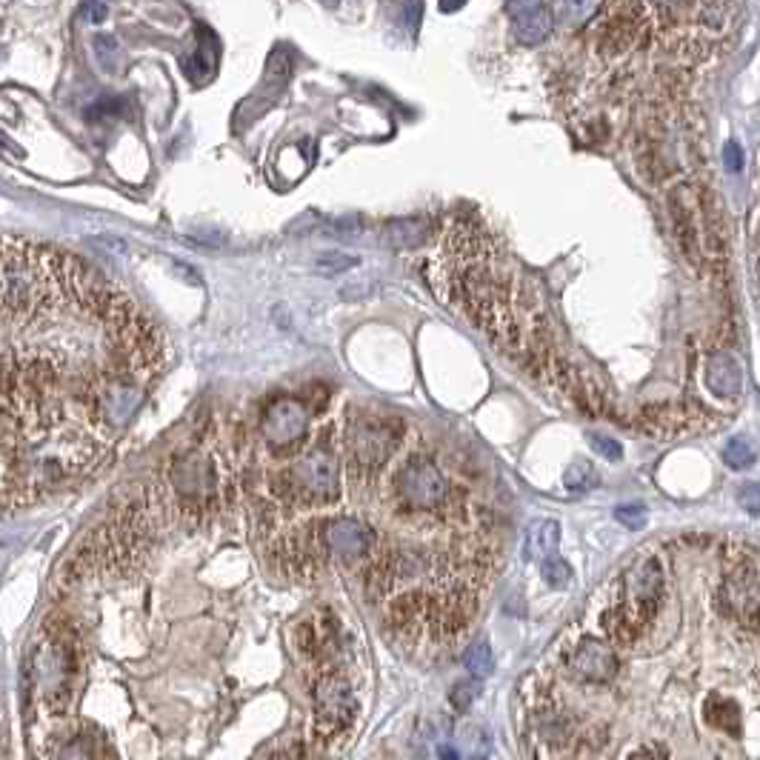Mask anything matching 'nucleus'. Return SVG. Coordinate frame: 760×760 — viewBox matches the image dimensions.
<instances>
[{
	"label": "nucleus",
	"mask_w": 760,
	"mask_h": 760,
	"mask_svg": "<svg viewBox=\"0 0 760 760\" xmlns=\"http://www.w3.org/2000/svg\"><path fill=\"white\" fill-rule=\"evenodd\" d=\"M723 166H726L732 175H738L740 169H743V149H740L735 140H729V143L723 146Z\"/></svg>",
	"instance_id": "nucleus-31"
},
{
	"label": "nucleus",
	"mask_w": 760,
	"mask_h": 760,
	"mask_svg": "<svg viewBox=\"0 0 760 760\" xmlns=\"http://www.w3.org/2000/svg\"><path fill=\"white\" fill-rule=\"evenodd\" d=\"M80 18L89 20V23H103V20L109 18V9H106V3H100V0H86V3L80 6Z\"/></svg>",
	"instance_id": "nucleus-32"
},
{
	"label": "nucleus",
	"mask_w": 760,
	"mask_h": 760,
	"mask_svg": "<svg viewBox=\"0 0 760 760\" xmlns=\"http://www.w3.org/2000/svg\"><path fill=\"white\" fill-rule=\"evenodd\" d=\"M309 429V409L298 398L272 400L260 418V435L275 452H295Z\"/></svg>",
	"instance_id": "nucleus-8"
},
{
	"label": "nucleus",
	"mask_w": 760,
	"mask_h": 760,
	"mask_svg": "<svg viewBox=\"0 0 760 760\" xmlns=\"http://www.w3.org/2000/svg\"><path fill=\"white\" fill-rule=\"evenodd\" d=\"M326 6H338V0H323Z\"/></svg>",
	"instance_id": "nucleus-38"
},
{
	"label": "nucleus",
	"mask_w": 760,
	"mask_h": 760,
	"mask_svg": "<svg viewBox=\"0 0 760 760\" xmlns=\"http://www.w3.org/2000/svg\"><path fill=\"white\" fill-rule=\"evenodd\" d=\"M340 495V463L329 435L323 432L309 449H303L298 458L289 463L283 472V500H298L309 506H323Z\"/></svg>",
	"instance_id": "nucleus-3"
},
{
	"label": "nucleus",
	"mask_w": 760,
	"mask_h": 760,
	"mask_svg": "<svg viewBox=\"0 0 760 760\" xmlns=\"http://www.w3.org/2000/svg\"><path fill=\"white\" fill-rule=\"evenodd\" d=\"M512 20H515V38L520 43H526V46L543 43V40L552 35V29H555V18H552V12L543 3L535 6V9H529V12H520Z\"/></svg>",
	"instance_id": "nucleus-14"
},
{
	"label": "nucleus",
	"mask_w": 760,
	"mask_h": 760,
	"mask_svg": "<svg viewBox=\"0 0 760 760\" xmlns=\"http://www.w3.org/2000/svg\"><path fill=\"white\" fill-rule=\"evenodd\" d=\"M586 438H589V443H592V449H595L598 455H603L606 460H620V455H623V449H620L618 440L606 438V435H598V432H589Z\"/></svg>",
	"instance_id": "nucleus-28"
},
{
	"label": "nucleus",
	"mask_w": 760,
	"mask_h": 760,
	"mask_svg": "<svg viewBox=\"0 0 760 760\" xmlns=\"http://www.w3.org/2000/svg\"><path fill=\"white\" fill-rule=\"evenodd\" d=\"M712 706H718V718H709L718 729H729L732 735H738L740 732V709L735 700H726V698H712L709 700Z\"/></svg>",
	"instance_id": "nucleus-21"
},
{
	"label": "nucleus",
	"mask_w": 760,
	"mask_h": 760,
	"mask_svg": "<svg viewBox=\"0 0 760 760\" xmlns=\"http://www.w3.org/2000/svg\"><path fill=\"white\" fill-rule=\"evenodd\" d=\"M355 266H358V258H349V255H340V252H329V255L318 258V272H323V275H340V272H349Z\"/></svg>",
	"instance_id": "nucleus-26"
},
{
	"label": "nucleus",
	"mask_w": 760,
	"mask_h": 760,
	"mask_svg": "<svg viewBox=\"0 0 760 760\" xmlns=\"http://www.w3.org/2000/svg\"><path fill=\"white\" fill-rule=\"evenodd\" d=\"M723 603L738 615L749 629H755L758 623V569L755 558H746L738 569L723 583Z\"/></svg>",
	"instance_id": "nucleus-9"
},
{
	"label": "nucleus",
	"mask_w": 760,
	"mask_h": 760,
	"mask_svg": "<svg viewBox=\"0 0 760 760\" xmlns=\"http://www.w3.org/2000/svg\"><path fill=\"white\" fill-rule=\"evenodd\" d=\"M615 518L626 526V529H640L646 523V509L640 503H629V506H618Z\"/></svg>",
	"instance_id": "nucleus-29"
},
{
	"label": "nucleus",
	"mask_w": 760,
	"mask_h": 760,
	"mask_svg": "<svg viewBox=\"0 0 760 760\" xmlns=\"http://www.w3.org/2000/svg\"><path fill=\"white\" fill-rule=\"evenodd\" d=\"M438 760H458V752L452 746H443L438 752Z\"/></svg>",
	"instance_id": "nucleus-37"
},
{
	"label": "nucleus",
	"mask_w": 760,
	"mask_h": 760,
	"mask_svg": "<svg viewBox=\"0 0 760 760\" xmlns=\"http://www.w3.org/2000/svg\"><path fill=\"white\" fill-rule=\"evenodd\" d=\"M478 692H480V686L472 680V683H458L455 686V692L449 695V700H452V706L458 709V712H466L469 706H472V700L478 698Z\"/></svg>",
	"instance_id": "nucleus-30"
},
{
	"label": "nucleus",
	"mask_w": 760,
	"mask_h": 760,
	"mask_svg": "<svg viewBox=\"0 0 760 760\" xmlns=\"http://www.w3.org/2000/svg\"><path fill=\"white\" fill-rule=\"evenodd\" d=\"M592 483H595V469H592L589 460H578V463L569 466V472H566V486L569 489H589Z\"/></svg>",
	"instance_id": "nucleus-25"
},
{
	"label": "nucleus",
	"mask_w": 760,
	"mask_h": 760,
	"mask_svg": "<svg viewBox=\"0 0 760 760\" xmlns=\"http://www.w3.org/2000/svg\"><path fill=\"white\" fill-rule=\"evenodd\" d=\"M589 9H592V0H558V15L566 20V23H580V20H586Z\"/></svg>",
	"instance_id": "nucleus-27"
},
{
	"label": "nucleus",
	"mask_w": 760,
	"mask_h": 760,
	"mask_svg": "<svg viewBox=\"0 0 760 760\" xmlns=\"http://www.w3.org/2000/svg\"><path fill=\"white\" fill-rule=\"evenodd\" d=\"M215 60H218V46H215V40L200 43L198 55L189 60V78L198 80V83H203L206 78H212V72H215Z\"/></svg>",
	"instance_id": "nucleus-16"
},
{
	"label": "nucleus",
	"mask_w": 760,
	"mask_h": 760,
	"mask_svg": "<svg viewBox=\"0 0 760 760\" xmlns=\"http://www.w3.org/2000/svg\"><path fill=\"white\" fill-rule=\"evenodd\" d=\"M649 6L655 9L663 23H672V20H680L686 12L695 9V0H649Z\"/></svg>",
	"instance_id": "nucleus-23"
},
{
	"label": "nucleus",
	"mask_w": 760,
	"mask_h": 760,
	"mask_svg": "<svg viewBox=\"0 0 760 760\" xmlns=\"http://www.w3.org/2000/svg\"><path fill=\"white\" fill-rule=\"evenodd\" d=\"M706 383L720 398H735L743 392V369L729 352H718L706 366Z\"/></svg>",
	"instance_id": "nucleus-11"
},
{
	"label": "nucleus",
	"mask_w": 760,
	"mask_h": 760,
	"mask_svg": "<svg viewBox=\"0 0 760 760\" xmlns=\"http://www.w3.org/2000/svg\"><path fill=\"white\" fill-rule=\"evenodd\" d=\"M355 715V692L343 672H326L315 686V732L320 740L335 738Z\"/></svg>",
	"instance_id": "nucleus-7"
},
{
	"label": "nucleus",
	"mask_w": 760,
	"mask_h": 760,
	"mask_svg": "<svg viewBox=\"0 0 760 760\" xmlns=\"http://www.w3.org/2000/svg\"><path fill=\"white\" fill-rule=\"evenodd\" d=\"M0 749H3V740H0ZM0 760H3V755H0Z\"/></svg>",
	"instance_id": "nucleus-39"
},
{
	"label": "nucleus",
	"mask_w": 760,
	"mask_h": 760,
	"mask_svg": "<svg viewBox=\"0 0 760 760\" xmlns=\"http://www.w3.org/2000/svg\"><path fill=\"white\" fill-rule=\"evenodd\" d=\"M560 543V526L555 520H535L526 532V558H549Z\"/></svg>",
	"instance_id": "nucleus-15"
},
{
	"label": "nucleus",
	"mask_w": 760,
	"mask_h": 760,
	"mask_svg": "<svg viewBox=\"0 0 760 760\" xmlns=\"http://www.w3.org/2000/svg\"><path fill=\"white\" fill-rule=\"evenodd\" d=\"M289 72H292V66H289V52L286 49H275L272 52V58H269V66H266V75H263V83H260V115L275 103V100L283 95V86H286V80H289Z\"/></svg>",
	"instance_id": "nucleus-13"
},
{
	"label": "nucleus",
	"mask_w": 760,
	"mask_h": 760,
	"mask_svg": "<svg viewBox=\"0 0 760 760\" xmlns=\"http://www.w3.org/2000/svg\"><path fill=\"white\" fill-rule=\"evenodd\" d=\"M463 663H466V669L472 672V675H489L492 672V649H489V643H475V646H469L466 649V655H463Z\"/></svg>",
	"instance_id": "nucleus-20"
},
{
	"label": "nucleus",
	"mask_w": 760,
	"mask_h": 760,
	"mask_svg": "<svg viewBox=\"0 0 760 760\" xmlns=\"http://www.w3.org/2000/svg\"><path fill=\"white\" fill-rule=\"evenodd\" d=\"M420 15H423V0H403V20L412 32L420 26Z\"/></svg>",
	"instance_id": "nucleus-33"
},
{
	"label": "nucleus",
	"mask_w": 760,
	"mask_h": 760,
	"mask_svg": "<svg viewBox=\"0 0 760 760\" xmlns=\"http://www.w3.org/2000/svg\"><path fill=\"white\" fill-rule=\"evenodd\" d=\"M80 680V643L66 620H49L29 652L26 692L32 712L46 720L60 718L75 698Z\"/></svg>",
	"instance_id": "nucleus-2"
},
{
	"label": "nucleus",
	"mask_w": 760,
	"mask_h": 760,
	"mask_svg": "<svg viewBox=\"0 0 760 760\" xmlns=\"http://www.w3.org/2000/svg\"><path fill=\"white\" fill-rule=\"evenodd\" d=\"M460 743L466 749L469 760H486L489 758V738L480 726H463L460 729Z\"/></svg>",
	"instance_id": "nucleus-17"
},
{
	"label": "nucleus",
	"mask_w": 760,
	"mask_h": 760,
	"mask_svg": "<svg viewBox=\"0 0 760 760\" xmlns=\"http://www.w3.org/2000/svg\"><path fill=\"white\" fill-rule=\"evenodd\" d=\"M569 669L578 675V678L589 680V683H606V680L615 678L618 672V658L612 652L609 643L595 638L580 640L575 646V652L569 655Z\"/></svg>",
	"instance_id": "nucleus-10"
},
{
	"label": "nucleus",
	"mask_w": 760,
	"mask_h": 760,
	"mask_svg": "<svg viewBox=\"0 0 760 760\" xmlns=\"http://www.w3.org/2000/svg\"><path fill=\"white\" fill-rule=\"evenodd\" d=\"M463 3H466V0H440V9H443V12H458Z\"/></svg>",
	"instance_id": "nucleus-36"
},
{
	"label": "nucleus",
	"mask_w": 760,
	"mask_h": 760,
	"mask_svg": "<svg viewBox=\"0 0 760 760\" xmlns=\"http://www.w3.org/2000/svg\"><path fill=\"white\" fill-rule=\"evenodd\" d=\"M306 546L312 558L318 555H332L340 560H360L375 552V532L358 518L349 515H332V518L318 520L306 535Z\"/></svg>",
	"instance_id": "nucleus-6"
},
{
	"label": "nucleus",
	"mask_w": 760,
	"mask_h": 760,
	"mask_svg": "<svg viewBox=\"0 0 760 760\" xmlns=\"http://www.w3.org/2000/svg\"><path fill=\"white\" fill-rule=\"evenodd\" d=\"M540 572H543V578H546L549 586H558V589H563V586L569 583V578H572L569 563L563 558H558V555H549V558L540 560Z\"/></svg>",
	"instance_id": "nucleus-22"
},
{
	"label": "nucleus",
	"mask_w": 760,
	"mask_h": 760,
	"mask_svg": "<svg viewBox=\"0 0 760 760\" xmlns=\"http://www.w3.org/2000/svg\"><path fill=\"white\" fill-rule=\"evenodd\" d=\"M163 363L160 329L115 280L0 238V515L95 475Z\"/></svg>",
	"instance_id": "nucleus-1"
},
{
	"label": "nucleus",
	"mask_w": 760,
	"mask_h": 760,
	"mask_svg": "<svg viewBox=\"0 0 760 760\" xmlns=\"http://www.w3.org/2000/svg\"><path fill=\"white\" fill-rule=\"evenodd\" d=\"M740 500H746L749 512H758V486H755V483H746V489H743Z\"/></svg>",
	"instance_id": "nucleus-35"
},
{
	"label": "nucleus",
	"mask_w": 760,
	"mask_h": 760,
	"mask_svg": "<svg viewBox=\"0 0 760 760\" xmlns=\"http://www.w3.org/2000/svg\"><path fill=\"white\" fill-rule=\"evenodd\" d=\"M543 0H509L506 3V12L515 18V15H520V12H529V9H535V6H540Z\"/></svg>",
	"instance_id": "nucleus-34"
},
{
	"label": "nucleus",
	"mask_w": 760,
	"mask_h": 760,
	"mask_svg": "<svg viewBox=\"0 0 760 760\" xmlns=\"http://www.w3.org/2000/svg\"><path fill=\"white\" fill-rule=\"evenodd\" d=\"M389 240L398 246V249H412L423 240V229L418 223H392L389 226Z\"/></svg>",
	"instance_id": "nucleus-24"
},
{
	"label": "nucleus",
	"mask_w": 760,
	"mask_h": 760,
	"mask_svg": "<svg viewBox=\"0 0 760 760\" xmlns=\"http://www.w3.org/2000/svg\"><path fill=\"white\" fill-rule=\"evenodd\" d=\"M395 495L403 512L432 515L449 503L452 486L435 460L426 455H412L395 472Z\"/></svg>",
	"instance_id": "nucleus-5"
},
{
	"label": "nucleus",
	"mask_w": 760,
	"mask_h": 760,
	"mask_svg": "<svg viewBox=\"0 0 760 760\" xmlns=\"http://www.w3.org/2000/svg\"><path fill=\"white\" fill-rule=\"evenodd\" d=\"M46 760H106V746L100 738H92V732H75L52 743Z\"/></svg>",
	"instance_id": "nucleus-12"
},
{
	"label": "nucleus",
	"mask_w": 760,
	"mask_h": 760,
	"mask_svg": "<svg viewBox=\"0 0 760 760\" xmlns=\"http://www.w3.org/2000/svg\"><path fill=\"white\" fill-rule=\"evenodd\" d=\"M92 46H95V58L103 66V72H118L120 46L115 35H98V38L92 40Z\"/></svg>",
	"instance_id": "nucleus-18"
},
{
	"label": "nucleus",
	"mask_w": 760,
	"mask_h": 760,
	"mask_svg": "<svg viewBox=\"0 0 760 760\" xmlns=\"http://www.w3.org/2000/svg\"><path fill=\"white\" fill-rule=\"evenodd\" d=\"M0 60H3V49H0Z\"/></svg>",
	"instance_id": "nucleus-40"
},
{
	"label": "nucleus",
	"mask_w": 760,
	"mask_h": 760,
	"mask_svg": "<svg viewBox=\"0 0 760 760\" xmlns=\"http://www.w3.org/2000/svg\"><path fill=\"white\" fill-rule=\"evenodd\" d=\"M723 460L732 466V469H746V466H752L755 463V449H752V443L743 438L729 440L726 446H723Z\"/></svg>",
	"instance_id": "nucleus-19"
},
{
	"label": "nucleus",
	"mask_w": 760,
	"mask_h": 760,
	"mask_svg": "<svg viewBox=\"0 0 760 760\" xmlns=\"http://www.w3.org/2000/svg\"><path fill=\"white\" fill-rule=\"evenodd\" d=\"M346 460L349 478L366 480L378 475L400 446V420L355 412L346 420Z\"/></svg>",
	"instance_id": "nucleus-4"
}]
</instances>
